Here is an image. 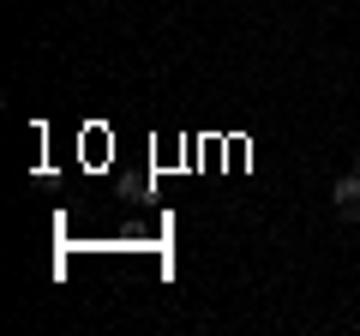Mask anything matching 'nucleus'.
<instances>
[{"mask_svg": "<svg viewBox=\"0 0 360 336\" xmlns=\"http://www.w3.org/2000/svg\"><path fill=\"white\" fill-rule=\"evenodd\" d=\"M330 205H336V217H342V222H360V162L348 168V174H336Z\"/></svg>", "mask_w": 360, "mask_h": 336, "instance_id": "1", "label": "nucleus"}]
</instances>
